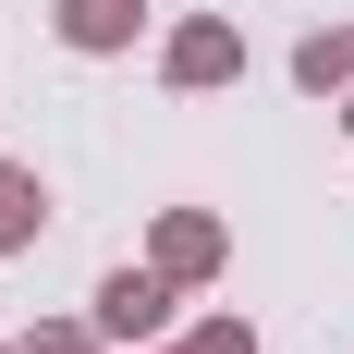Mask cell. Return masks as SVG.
I'll return each mask as SVG.
<instances>
[{
  "label": "cell",
  "mask_w": 354,
  "mask_h": 354,
  "mask_svg": "<svg viewBox=\"0 0 354 354\" xmlns=\"http://www.w3.org/2000/svg\"><path fill=\"white\" fill-rule=\"evenodd\" d=\"M183 342H196V354H257V330L245 318H208V330H183Z\"/></svg>",
  "instance_id": "obj_8"
},
{
  "label": "cell",
  "mask_w": 354,
  "mask_h": 354,
  "mask_svg": "<svg viewBox=\"0 0 354 354\" xmlns=\"http://www.w3.org/2000/svg\"><path fill=\"white\" fill-rule=\"evenodd\" d=\"M342 122H354V110H342Z\"/></svg>",
  "instance_id": "obj_10"
},
{
  "label": "cell",
  "mask_w": 354,
  "mask_h": 354,
  "mask_svg": "<svg viewBox=\"0 0 354 354\" xmlns=\"http://www.w3.org/2000/svg\"><path fill=\"white\" fill-rule=\"evenodd\" d=\"M220 257H232V232H220L208 208H159V245H147V269H171V281H220Z\"/></svg>",
  "instance_id": "obj_3"
},
{
  "label": "cell",
  "mask_w": 354,
  "mask_h": 354,
  "mask_svg": "<svg viewBox=\"0 0 354 354\" xmlns=\"http://www.w3.org/2000/svg\"><path fill=\"white\" fill-rule=\"evenodd\" d=\"M159 73H171V86H232V73H245V25H232V12H183L171 49H159Z\"/></svg>",
  "instance_id": "obj_1"
},
{
  "label": "cell",
  "mask_w": 354,
  "mask_h": 354,
  "mask_svg": "<svg viewBox=\"0 0 354 354\" xmlns=\"http://www.w3.org/2000/svg\"><path fill=\"white\" fill-rule=\"evenodd\" d=\"M293 86H306V98H354V25L306 37V49H293Z\"/></svg>",
  "instance_id": "obj_6"
},
{
  "label": "cell",
  "mask_w": 354,
  "mask_h": 354,
  "mask_svg": "<svg viewBox=\"0 0 354 354\" xmlns=\"http://www.w3.org/2000/svg\"><path fill=\"white\" fill-rule=\"evenodd\" d=\"M49 25H62L73 49H135V25H147V0H49Z\"/></svg>",
  "instance_id": "obj_4"
},
{
  "label": "cell",
  "mask_w": 354,
  "mask_h": 354,
  "mask_svg": "<svg viewBox=\"0 0 354 354\" xmlns=\"http://www.w3.org/2000/svg\"><path fill=\"white\" fill-rule=\"evenodd\" d=\"M171 354H196V342H171Z\"/></svg>",
  "instance_id": "obj_9"
},
{
  "label": "cell",
  "mask_w": 354,
  "mask_h": 354,
  "mask_svg": "<svg viewBox=\"0 0 354 354\" xmlns=\"http://www.w3.org/2000/svg\"><path fill=\"white\" fill-rule=\"evenodd\" d=\"M12 354H98V330H73V318H49V330H25Z\"/></svg>",
  "instance_id": "obj_7"
},
{
  "label": "cell",
  "mask_w": 354,
  "mask_h": 354,
  "mask_svg": "<svg viewBox=\"0 0 354 354\" xmlns=\"http://www.w3.org/2000/svg\"><path fill=\"white\" fill-rule=\"evenodd\" d=\"M0 354H12V342H0Z\"/></svg>",
  "instance_id": "obj_11"
},
{
  "label": "cell",
  "mask_w": 354,
  "mask_h": 354,
  "mask_svg": "<svg viewBox=\"0 0 354 354\" xmlns=\"http://www.w3.org/2000/svg\"><path fill=\"white\" fill-rule=\"evenodd\" d=\"M37 232H49V183H37L25 159H0V257H25Z\"/></svg>",
  "instance_id": "obj_5"
},
{
  "label": "cell",
  "mask_w": 354,
  "mask_h": 354,
  "mask_svg": "<svg viewBox=\"0 0 354 354\" xmlns=\"http://www.w3.org/2000/svg\"><path fill=\"white\" fill-rule=\"evenodd\" d=\"M171 269H110V281H98V330H110V342H159V330H171Z\"/></svg>",
  "instance_id": "obj_2"
}]
</instances>
